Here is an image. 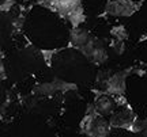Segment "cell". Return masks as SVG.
<instances>
[{
  "mask_svg": "<svg viewBox=\"0 0 147 137\" xmlns=\"http://www.w3.org/2000/svg\"><path fill=\"white\" fill-rule=\"evenodd\" d=\"M115 102L113 99H110L109 96H102L101 99L97 102V110L100 111L101 114H110L115 110Z\"/></svg>",
  "mask_w": 147,
  "mask_h": 137,
  "instance_id": "6da1fadb",
  "label": "cell"
}]
</instances>
